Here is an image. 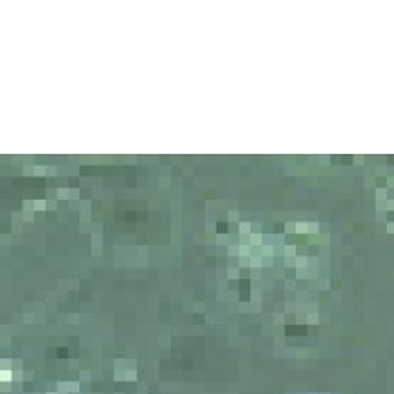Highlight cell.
I'll use <instances>...</instances> for the list:
<instances>
[{"label":"cell","instance_id":"1","mask_svg":"<svg viewBox=\"0 0 394 394\" xmlns=\"http://www.w3.org/2000/svg\"><path fill=\"white\" fill-rule=\"evenodd\" d=\"M320 225L316 222L313 223H306V222H298L296 223V232L298 234H318Z\"/></svg>","mask_w":394,"mask_h":394},{"label":"cell","instance_id":"2","mask_svg":"<svg viewBox=\"0 0 394 394\" xmlns=\"http://www.w3.org/2000/svg\"><path fill=\"white\" fill-rule=\"evenodd\" d=\"M386 191L384 188H377L376 189V196H377V208H384V201H386Z\"/></svg>","mask_w":394,"mask_h":394},{"label":"cell","instance_id":"3","mask_svg":"<svg viewBox=\"0 0 394 394\" xmlns=\"http://www.w3.org/2000/svg\"><path fill=\"white\" fill-rule=\"evenodd\" d=\"M249 244H250V245H262V235L260 234H250L249 235Z\"/></svg>","mask_w":394,"mask_h":394},{"label":"cell","instance_id":"4","mask_svg":"<svg viewBox=\"0 0 394 394\" xmlns=\"http://www.w3.org/2000/svg\"><path fill=\"white\" fill-rule=\"evenodd\" d=\"M260 255L272 257V255H274V247H272V245H262V247H260Z\"/></svg>","mask_w":394,"mask_h":394},{"label":"cell","instance_id":"5","mask_svg":"<svg viewBox=\"0 0 394 394\" xmlns=\"http://www.w3.org/2000/svg\"><path fill=\"white\" fill-rule=\"evenodd\" d=\"M310 244H328V235H321V237H310Z\"/></svg>","mask_w":394,"mask_h":394},{"label":"cell","instance_id":"6","mask_svg":"<svg viewBox=\"0 0 394 394\" xmlns=\"http://www.w3.org/2000/svg\"><path fill=\"white\" fill-rule=\"evenodd\" d=\"M239 254L242 255V257H249V259H250V245H239Z\"/></svg>","mask_w":394,"mask_h":394},{"label":"cell","instance_id":"7","mask_svg":"<svg viewBox=\"0 0 394 394\" xmlns=\"http://www.w3.org/2000/svg\"><path fill=\"white\" fill-rule=\"evenodd\" d=\"M250 264H249V266L250 267H255V269H259L260 266H262V260H260V255H252L250 259Z\"/></svg>","mask_w":394,"mask_h":394},{"label":"cell","instance_id":"8","mask_svg":"<svg viewBox=\"0 0 394 394\" xmlns=\"http://www.w3.org/2000/svg\"><path fill=\"white\" fill-rule=\"evenodd\" d=\"M12 371H7V369H2V372H0V379H2V382H7V381H12Z\"/></svg>","mask_w":394,"mask_h":394},{"label":"cell","instance_id":"9","mask_svg":"<svg viewBox=\"0 0 394 394\" xmlns=\"http://www.w3.org/2000/svg\"><path fill=\"white\" fill-rule=\"evenodd\" d=\"M294 254H296V247H294V245H286L284 247V255L288 257V259L294 257Z\"/></svg>","mask_w":394,"mask_h":394},{"label":"cell","instance_id":"10","mask_svg":"<svg viewBox=\"0 0 394 394\" xmlns=\"http://www.w3.org/2000/svg\"><path fill=\"white\" fill-rule=\"evenodd\" d=\"M296 267L298 269H305L306 264H308V257H296Z\"/></svg>","mask_w":394,"mask_h":394},{"label":"cell","instance_id":"11","mask_svg":"<svg viewBox=\"0 0 394 394\" xmlns=\"http://www.w3.org/2000/svg\"><path fill=\"white\" fill-rule=\"evenodd\" d=\"M61 391H78V384H59Z\"/></svg>","mask_w":394,"mask_h":394},{"label":"cell","instance_id":"12","mask_svg":"<svg viewBox=\"0 0 394 394\" xmlns=\"http://www.w3.org/2000/svg\"><path fill=\"white\" fill-rule=\"evenodd\" d=\"M250 227H252V225H250L249 222H242V223L239 225L240 234H249V232H250Z\"/></svg>","mask_w":394,"mask_h":394},{"label":"cell","instance_id":"13","mask_svg":"<svg viewBox=\"0 0 394 394\" xmlns=\"http://www.w3.org/2000/svg\"><path fill=\"white\" fill-rule=\"evenodd\" d=\"M46 208V200H34V210H44Z\"/></svg>","mask_w":394,"mask_h":394},{"label":"cell","instance_id":"14","mask_svg":"<svg viewBox=\"0 0 394 394\" xmlns=\"http://www.w3.org/2000/svg\"><path fill=\"white\" fill-rule=\"evenodd\" d=\"M68 194H69V193H68V189H66V188H59V189H58V198H61V200H63V198L66 200V198H68Z\"/></svg>","mask_w":394,"mask_h":394},{"label":"cell","instance_id":"15","mask_svg":"<svg viewBox=\"0 0 394 394\" xmlns=\"http://www.w3.org/2000/svg\"><path fill=\"white\" fill-rule=\"evenodd\" d=\"M284 230H286V232H289V234H291V232H296V223L288 222V223L284 225Z\"/></svg>","mask_w":394,"mask_h":394},{"label":"cell","instance_id":"16","mask_svg":"<svg viewBox=\"0 0 394 394\" xmlns=\"http://www.w3.org/2000/svg\"><path fill=\"white\" fill-rule=\"evenodd\" d=\"M386 206H387L389 210H394V200H387L386 201Z\"/></svg>","mask_w":394,"mask_h":394},{"label":"cell","instance_id":"17","mask_svg":"<svg viewBox=\"0 0 394 394\" xmlns=\"http://www.w3.org/2000/svg\"><path fill=\"white\" fill-rule=\"evenodd\" d=\"M235 252H239V247H234V245L229 247V254H230V255H234Z\"/></svg>","mask_w":394,"mask_h":394},{"label":"cell","instance_id":"18","mask_svg":"<svg viewBox=\"0 0 394 394\" xmlns=\"http://www.w3.org/2000/svg\"><path fill=\"white\" fill-rule=\"evenodd\" d=\"M229 220L230 222H234V220H237V213H235V211H232V213L229 215Z\"/></svg>","mask_w":394,"mask_h":394},{"label":"cell","instance_id":"19","mask_svg":"<svg viewBox=\"0 0 394 394\" xmlns=\"http://www.w3.org/2000/svg\"><path fill=\"white\" fill-rule=\"evenodd\" d=\"M387 184L391 186V188H394V176H391V178H387Z\"/></svg>","mask_w":394,"mask_h":394},{"label":"cell","instance_id":"20","mask_svg":"<svg viewBox=\"0 0 394 394\" xmlns=\"http://www.w3.org/2000/svg\"><path fill=\"white\" fill-rule=\"evenodd\" d=\"M218 244H225V235H218Z\"/></svg>","mask_w":394,"mask_h":394},{"label":"cell","instance_id":"21","mask_svg":"<svg viewBox=\"0 0 394 394\" xmlns=\"http://www.w3.org/2000/svg\"><path fill=\"white\" fill-rule=\"evenodd\" d=\"M387 232H391V234L394 232V222H392V223H389V225H387Z\"/></svg>","mask_w":394,"mask_h":394},{"label":"cell","instance_id":"22","mask_svg":"<svg viewBox=\"0 0 394 394\" xmlns=\"http://www.w3.org/2000/svg\"><path fill=\"white\" fill-rule=\"evenodd\" d=\"M229 276H230V277H235V276H237V271H235V269H232V271L229 272Z\"/></svg>","mask_w":394,"mask_h":394},{"label":"cell","instance_id":"23","mask_svg":"<svg viewBox=\"0 0 394 394\" xmlns=\"http://www.w3.org/2000/svg\"><path fill=\"white\" fill-rule=\"evenodd\" d=\"M48 206H49V208H56V201H49Z\"/></svg>","mask_w":394,"mask_h":394},{"label":"cell","instance_id":"24","mask_svg":"<svg viewBox=\"0 0 394 394\" xmlns=\"http://www.w3.org/2000/svg\"><path fill=\"white\" fill-rule=\"evenodd\" d=\"M355 163H357V164L362 163V157H360V156H355Z\"/></svg>","mask_w":394,"mask_h":394},{"label":"cell","instance_id":"25","mask_svg":"<svg viewBox=\"0 0 394 394\" xmlns=\"http://www.w3.org/2000/svg\"><path fill=\"white\" fill-rule=\"evenodd\" d=\"M252 227H254V229H255L257 232H259V230H260V223H255V225H252Z\"/></svg>","mask_w":394,"mask_h":394}]
</instances>
